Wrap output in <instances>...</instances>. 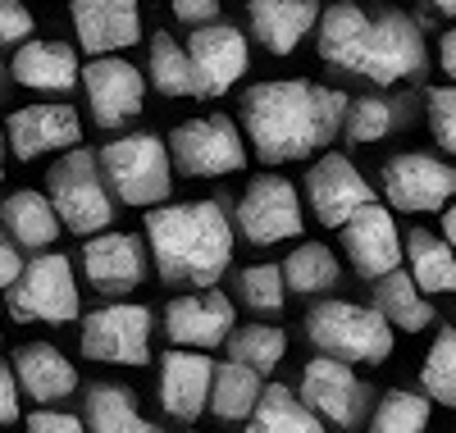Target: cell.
Here are the masks:
<instances>
[{
    "instance_id": "1",
    "label": "cell",
    "mask_w": 456,
    "mask_h": 433,
    "mask_svg": "<svg viewBox=\"0 0 456 433\" xmlns=\"http://www.w3.org/2000/svg\"><path fill=\"white\" fill-rule=\"evenodd\" d=\"M347 96L338 87L301 83V78H274L256 83L242 96V133L260 165L306 160L311 151L329 146L333 133L347 124Z\"/></svg>"
},
{
    "instance_id": "2",
    "label": "cell",
    "mask_w": 456,
    "mask_h": 433,
    "mask_svg": "<svg viewBox=\"0 0 456 433\" xmlns=\"http://www.w3.org/2000/svg\"><path fill=\"white\" fill-rule=\"evenodd\" d=\"M146 242L156 274L174 288H215L233 260V224L215 201L151 206Z\"/></svg>"
},
{
    "instance_id": "3",
    "label": "cell",
    "mask_w": 456,
    "mask_h": 433,
    "mask_svg": "<svg viewBox=\"0 0 456 433\" xmlns=\"http://www.w3.org/2000/svg\"><path fill=\"white\" fill-rule=\"evenodd\" d=\"M306 342L324 356L352 365H384L393 356V320L379 306H356L342 297H324L306 310Z\"/></svg>"
},
{
    "instance_id": "4",
    "label": "cell",
    "mask_w": 456,
    "mask_h": 433,
    "mask_svg": "<svg viewBox=\"0 0 456 433\" xmlns=\"http://www.w3.org/2000/svg\"><path fill=\"white\" fill-rule=\"evenodd\" d=\"M101 169H105L110 192L137 210L160 206L174 192V155L151 133H128V137H114L110 146H101Z\"/></svg>"
},
{
    "instance_id": "5",
    "label": "cell",
    "mask_w": 456,
    "mask_h": 433,
    "mask_svg": "<svg viewBox=\"0 0 456 433\" xmlns=\"http://www.w3.org/2000/svg\"><path fill=\"white\" fill-rule=\"evenodd\" d=\"M46 196L55 201L69 233L92 238V233L114 224L110 183H105V169H101V155H92V151H64L46 169Z\"/></svg>"
},
{
    "instance_id": "6",
    "label": "cell",
    "mask_w": 456,
    "mask_h": 433,
    "mask_svg": "<svg viewBox=\"0 0 456 433\" xmlns=\"http://www.w3.org/2000/svg\"><path fill=\"white\" fill-rule=\"evenodd\" d=\"M5 310L19 324H69L78 320V283L73 265L60 251H37L23 260V274L5 288Z\"/></svg>"
},
{
    "instance_id": "7",
    "label": "cell",
    "mask_w": 456,
    "mask_h": 433,
    "mask_svg": "<svg viewBox=\"0 0 456 433\" xmlns=\"http://www.w3.org/2000/svg\"><path fill=\"white\" fill-rule=\"evenodd\" d=\"M425 60L429 55H425V42H420V28H415L402 10H384V14L370 19L347 73L365 78V83H379V87H393L402 78L425 73Z\"/></svg>"
},
{
    "instance_id": "8",
    "label": "cell",
    "mask_w": 456,
    "mask_h": 433,
    "mask_svg": "<svg viewBox=\"0 0 456 433\" xmlns=\"http://www.w3.org/2000/svg\"><path fill=\"white\" fill-rule=\"evenodd\" d=\"M169 155L187 178H228L247 169V133L228 114H201L169 133Z\"/></svg>"
},
{
    "instance_id": "9",
    "label": "cell",
    "mask_w": 456,
    "mask_h": 433,
    "mask_svg": "<svg viewBox=\"0 0 456 433\" xmlns=\"http://www.w3.org/2000/svg\"><path fill=\"white\" fill-rule=\"evenodd\" d=\"M301 196L297 183H288L283 174H260L247 183L242 201H238V233L251 247H274V242H292L301 238Z\"/></svg>"
},
{
    "instance_id": "10",
    "label": "cell",
    "mask_w": 456,
    "mask_h": 433,
    "mask_svg": "<svg viewBox=\"0 0 456 433\" xmlns=\"http://www.w3.org/2000/svg\"><path fill=\"white\" fill-rule=\"evenodd\" d=\"M384 201L402 215H434L456 201V165L425 151H402L384 165Z\"/></svg>"
},
{
    "instance_id": "11",
    "label": "cell",
    "mask_w": 456,
    "mask_h": 433,
    "mask_svg": "<svg viewBox=\"0 0 456 433\" xmlns=\"http://www.w3.org/2000/svg\"><path fill=\"white\" fill-rule=\"evenodd\" d=\"M83 356L101 365H146L151 361V310L110 301L83 320Z\"/></svg>"
},
{
    "instance_id": "12",
    "label": "cell",
    "mask_w": 456,
    "mask_h": 433,
    "mask_svg": "<svg viewBox=\"0 0 456 433\" xmlns=\"http://www.w3.org/2000/svg\"><path fill=\"white\" fill-rule=\"evenodd\" d=\"M338 233H342V256H347L352 269L361 274V279H370V283L384 279V274H393V269H402V260H406V238L397 233L393 210L379 201V196L370 206H361Z\"/></svg>"
},
{
    "instance_id": "13",
    "label": "cell",
    "mask_w": 456,
    "mask_h": 433,
    "mask_svg": "<svg viewBox=\"0 0 456 433\" xmlns=\"http://www.w3.org/2000/svg\"><path fill=\"white\" fill-rule=\"evenodd\" d=\"M83 92H87V110H92V124L114 133L133 124L142 105H146V78L119 60V55H92V64L83 69Z\"/></svg>"
},
{
    "instance_id": "14",
    "label": "cell",
    "mask_w": 456,
    "mask_h": 433,
    "mask_svg": "<svg viewBox=\"0 0 456 433\" xmlns=\"http://www.w3.org/2000/svg\"><path fill=\"white\" fill-rule=\"evenodd\" d=\"M301 397H306L324 424L333 429H356L365 420V406H370V388L356 379L352 361H338V356H311L301 365Z\"/></svg>"
},
{
    "instance_id": "15",
    "label": "cell",
    "mask_w": 456,
    "mask_h": 433,
    "mask_svg": "<svg viewBox=\"0 0 456 433\" xmlns=\"http://www.w3.org/2000/svg\"><path fill=\"white\" fill-rule=\"evenodd\" d=\"M187 55H192V73H197V96L201 101H219L224 92L238 87V78L251 64L247 37L228 23H201L187 37Z\"/></svg>"
},
{
    "instance_id": "16",
    "label": "cell",
    "mask_w": 456,
    "mask_h": 433,
    "mask_svg": "<svg viewBox=\"0 0 456 433\" xmlns=\"http://www.w3.org/2000/svg\"><path fill=\"white\" fill-rule=\"evenodd\" d=\"M306 201H311V215L324 228H342L361 206L374 201V187L365 183V174L347 160V155L329 151L306 169Z\"/></svg>"
},
{
    "instance_id": "17",
    "label": "cell",
    "mask_w": 456,
    "mask_h": 433,
    "mask_svg": "<svg viewBox=\"0 0 456 433\" xmlns=\"http://www.w3.org/2000/svg\"><path fill=\"white\" fill-rule=\"evenodd\" d=\"M210 388H215V361L201 347H174L160 356V406L169 420L192 424L201 411H210Z\"/></svg>"
},
{
    "instance_id": "18",
    "label": "cell",
    "mask_w": 456,
    "mask_h": 433,
    "mask_svg": "<svg viewBox=\"0 0 456 433\" xmlns=\"http://www.w3.org/2000/svg\"><path fill=\"white\" fill-rule=\"evenodd\" d=\"M238 324L233 297H224L219 288H197L192 297H174L165 306V338L174 347H219Z\"/></svg>"
},
{
    "instance_id": "19",
    "label": "cell",
    "mask_w": 456,
    "mask_h": 433,
    "mask_svg": "<svg viewBox=\"0 0 456 433\" xmlns=\"http://www.w3.org/2000/svg\"><path fill=\"white\" fill-rule=\"evenodd\" d=\"M83 274L101 297H124L146 279V247L133 233H92L83 242Z\"/></svg>"
},
{
    "instance_id": "20",
    "label": "cell",
    "mask_w": 456,
    "mask_h": 433,
    "mask_svg": "<svg viewBox=\"0 0 456 433\" xmlns=\"http://www.w3.org/2000/svg\"><path fill=\"white\" fill-rule=\"evenodd\" d=\"M73 37L87 55H114L142 42V5L137 0H69Z\"/></svg>"
},
{
    "instance_id": "21",
    "label": "cell",
    "mask_w": 456,
    "mask_h": 433,
    "mask_svg": "<svg viewBox=\"0 0 456 433\" xmlns=\"http://www.w3.org/2000/svg\"><path fill=\"white\" fill-rule=\"evenodd\" d=\"M5 137L19 160H37L46 151H64L83 142V119L73 105H23L5 119Z\"/></svg>"
},
{
    "instance_id": "22",
    "label": "cell",
    "mask_w": 456,
    "mask_h": 433,
    "mask_svg": "<svg viewBox=\"0 0 456 433\" xmlns=\"http://www.w3.org/2000/svg\"><path fill=\"white\" fill-rule=\"evenodd\" d=\"M14 83L28 87V92H73V83H83V64H78V51L69 42H23L14 51Z\"/></svg>"
},
{
    "instance_id": "23",
    "label": "cell",
    "mask_w": 456,
    "mask_h": 433,
    "mask_svg": "<svg viewBox=\"0 0 456 433\" xmlns=\"http://www.w3.org/2000/svg\"><path fill=\"white\" fill-rule=\"evenodd\" d=\"M247 14H251L256 42L270 55L288 60L301 37L320 23V0H251Z\"/></svg>"
},
{
    "instance_id": "24",
    "label": "cell",
    "mask_w": 456,
    "mask_h": 433,
    "mask_svg": "<svg viewBox=\"0 0 456 433\" xmlns=\"http://www.w3.org/2000/svg\"><path fill=\"white\" fill-rule=\"evenodd\" d=\"M14 374H19V388L37 406H51V402H64L73 388H78V370L64 351H55L51 342H28L14 351Z\"/></svg>"
},
{
    "instance_id": "25",
    "label": "cell",
    "mask_w": 456,
    "mask_h": 433,
    "mask_svg": "<svg viewBox=\"0 0 456 433\" xmlns=\"http://www.w3.org/2000/svg\"><path fill=\"white\" fill-rule=\"evenodd\" d=\"M0 224H5V233L28 251H46L55 242V233L64 228L55 201L42 192H10L5 201H0Z\"/></svg>"
},
{
    "instance_id": "26",
    "label": "cell",
    "mask_w": 456,
    "mask_h": 433,
    "mask_svg": "<svg viewBox=\"0 0 456 433\" xmlns=\"http://www.w3.org/2000/svg\"><path fill=\"white\" fill-rule=\"evenodd\" d=\"M374 306L393 320L402 333H420L434 324V306L425 301V288L411 279V269H393L384 279H374Z\"/></svg>"
},
{
    "instance_id": "27",
    "label": "cell",
    "mask_w": 456,
    "mask_h": 433,
    "mask_svg": "<svg viewBox=\"0 0 456 433\" xmlns=\"http://www.w3.org/2000/svg\"><path fill=\"white\" fill-rule=\"evenodd\" d=\"M365 28H370V14L361 5H329L320 14V23H315V51H320V60L329 69H338V73H347Z\"/></svg>"
},
{
    "instance_id": "28",
    "label": "cell",
    "mask_w": 456,
    "mask_h": 433,
    "mask_svg": "<svg viewBox=\"0 0 456 433\" xmlns=\"http://www.w3.org/2000/svg\"><path fill=\"white\" fill-rule=\"evenodd\" d=\"M247 424L260 429V433H283V429L288 433H315L324 424V415L301 397V392H292L288 383H270L260 392V402H256Z\"/></svg>"
},
{
    "instance_id": "29",
    "label": "cell",
    "mask_w": 456,
    "mask_h": 433,
    "mask_svg": "<svg viewBox=\"0 0 456 433\" xmlns=\"http://www.w3.org/2000/svg\"><path fill=\"white\" fill-rule=\"evenodd\" d=\"M406 265H411V279L429 297L456 292V247L447 238H434L425 228H411L406 233Z\"/></svg>"
},
{
    "instance_id": "30",
    "label": "cell",
    "mask_w": 456,
    "mask_h": 433,
    "mask_svg": "<svg viewBox=\"0 0 456 433\" xmlns=\"http://www.w3.org/2000/svg\"><path fill=\"white\" fill-rule=\"evenodd\" d=\"M260 392H265L260 370H251V365H242V361L228 356V365H215L210 411H215L219 420H228V424H247L251 411H256V402H260Z\"/></svg>"
},
{
    "instance_id": "31",
    "label": "cell",
    "mask_w": 456,
    "mask_h": 433,
    "mask_svg": "<svg viewBox=\"0 0 456 433\" xmlns=\"http://www.w3.org/2000/svg\"><path fill=\"white\" fill-rule=\"evenodd\" d=\"M83 420L96 433H151V420H142L137 397L124 383H92L83 397Z\"/></svg>"
},
{
    "instance_id": "32",
    "label": "cell",
    "mask_w": 456,
    "mask_h": 433,
    "mask_svg": "<svg viewBox=\"0 0 456 433\" xmlns=\"http://www.w3.org/2000/svg\"><path fill=\"white\" fill-rule=\"evenodd\" d=\"M146 73H151V87L169 101H183V96H197V73H192V55L187 46H178L174 32H156L151 37V60H146Z\"/></svg>"
},
{
    "instance_id": "33",
    "label": "cell",
    "mask_w": 456,
    "mask_h": 433,
    "mask_svg": "<svg viewBox=\"0 0 456 433\" xmlns=\"http://www.w3.org/2000/svg\"><path fill=\"white\" fill-rule=\"evenodd\" d=\"M283 279H288V292H297V297H324V292L338 288L342 265H338L333 247H324V242H301V247L283 260Z\"/></svg>"
},
{
    "instance_id": "34",
    "label": "cell",
    "mask_w": 456,
    "mask_h": 433,
    "mask_svg": "<svg viewBox=\"0 0 456 433\" xmlns=\"http://www.w3.org/2000/svg\"><path fill=\"white\" fill-rule=\"evenodd\" d=\"M228 347V356L260 370V374H270L283 356H288V333L274 329V324H233V333L224 338Z\"/></svg>"
},
{
    "instance_id": "35",
    "label": "cell",
    "mask_w": 456,
    "mask_h": 433,
    "mask_svg": "<svg viewBox=\"0 0 456 433\" xmlns=\"http://www.w3.org/2000/svg\"><path fill=\"white\" fill-rule=\"evenodd\" d=\"M429 392H406V388H393L384 392V402L374 406L370 415V429L379 433H420L429 429Z\"/></svg>"
},
{
    "instance_id": "36",
    "label": "cell",
    "mask_w": 456,
    "mask_h": 433,
    "mask_svg": "<svg viewBox=\"0 0 456 433\" xmlns=\"http://www.w3.org/2000/svg\"><path fill=\"white\" fill-rule=\"evenodd\" d=\"M402 101H384V96H361V101H352L347 105V137L356 142V146H370V142H384L397 124H402Z\"/></svg>"
},
{
    "instance_id": "37",
    "label": "cell",
    "mask_w": 456,
    "mask_h": 433,
    "mask_svg": "<svg viewBox=\"0 0 456 433\" xmlns=\"http://www.w3.org/2000/svg\"><path fill=\"white\" fill-rule=\"evenodd\" d=\"M420 383L438 406L456 411V329H443L429 347V356L420 365Z\"/></svg>"
},
{
    "instance_id": "38",
    "label": "cell",
    "mask_w": 456,
    "mask_h": 433,
    "mask_svg": "<svg viewBox=\"0 0 456 433\" xmlns=\"http://www.w3.org/2000/svg\"><path fill=\"white\" fill-rule=\"evenodd\" d=\"M238 301L260 310V315H279L288 301V279L283 265H251L238 274Z\"/></svg>"
},
{
    "instance_id": "39",
    "label": "cell",
    "mask_w": 456,
    "mask_h": 433,
    "mask_svg": "<svg viewBox=\"0 0 456 433\" xmlns=\"http://www.w3.org/2000/svg\"><path fill=\"white\" fill-rule=\"evenodd\" d=\"M429 133L443 151L456 155V83L429 92Z\"/></svg>"
},
{
    "instance_id": "40",
    "label": "cell",
    "mask_w": 456,
    "mask_h": 433,
    "mask_svg": "<svg viewBox=\"0 0 456 433\" xmlns=\"http://www.w3.org/2000/svg\"><path fill=\"white\" fill-rule=\"evenodd\" d=\"M32 37V14L19 0H0V46H19Z\"/></svg>"
},
{
    "instance_id": "41",
    "label": "cell",
    "mask_w": 456,
    "mask_h": 433,
    "mask_svg": "<svg viewBox=\"0 0 456 433\" xmlns=\"http://www.w3.org/2000/svg\"><path fill=\"white\" fill-rule=\"evenodd\" d=\"M83 424H87L83 415H64V411H32L28 415L32 433H78Z\"/></svg>"
},
{
    "instance_id": "42",
    "label": "cell",
    "mask_w": 456,
    "mask_h": 433,
    "mask_svg": "<svg viewBox=\"0 0 456 433\" xmlns=\"http://www.w3.org/2000/svg\"><path fill=\"white\" fill-rule=\"evenodd\" d=\"M174 19L187 23V28H201V23H215L219 19V0H174Z\"/></svg>"
},
{
    "instance_id": "43",
    "label": "cell",
    "mask_w": 456,
    "mask_h": 433,
    "mask_svg": "<svg viewBox=\"0 0 456 433\" xmlns=\"http://www.w3.org/2000/svg\"><path fill=\"white\" fill-rule=\"evenodd\" d=\"M19 420V374L14 365H0V424Z\"/></svg>"
},
{
    "instance_id": "44",
    "label": "cell",
    "mask_w": 456,
    "mask_h": 433,
    "mask_svg": "<svg viewBox=\"0 0 456 433\" xmlns=\"http://www.w3.org/2000/svg\"><path fill=\"white\" fill-rule=\"evenodd\" d=\"M23 274V260H19V242L14 238H0V288H10Z\"/></svg>"
},
{
    "instance_id": "45",
    "label": "cell",
    "mask_w": 456,
    "mask_h": 433,
    "mask_svg": "<svg viewBox=\"0 0 456 433\" xmlns=\"http://www.w3.org/2000/svg\"><path fill=\"white\" fill-rule=\"evenodd\" d=\"M438 64H443L447 78H456V28L443 32V42H438Z\"/></svg>"
},
{
    "instance_id": "46",
    "label": "cell",
    "mask_w": 456,
    "mask_h": 433,
    "mask_svg": "<svg viewBox=\"0 0 456 433\" xmlns=\"http://www.w3.org/2000/svg\"><path fill=\"white\" fill-rule=\"evenodd\" d=\"M443 238L456 247V201H447V206H443Z\"/></svg>"
},
{
    "instance_id": "47",
    "label": "cell",
    "mask_w": 456,
    "mask_h": 433,
    "mask_svg": "<svg viewBox=\"0 0 456 433\" xmlns=\"http://www.w3.org/2000/svg\"><path fill=\"white\" fill-rule=\"evenodd\" d=\"M429 10H438V14H456V0H425Z\"/></svg>"
},
{
    "instance_id": "48",
    "label": "cell",
    "mask_w": 456,
    "mask_h": 433,
    "mask_svg": "<svg viewBox=\"0 0 456 433\" xmlns=\"http://www.w3.org/2000/svg\"><path fill=\"white\" fill-rule=\"evenodd\" d=\"M5 142L10 137H5V128H0V178H5Z\"/></svg>"
},
{
    "instance_id": "49",
    "label": "cell",
    "mask_w": 456,
    "mask_h": 433,
    "mask_svg": "<svg viewBox=\"0 0 456 433\" xmlns=\"http://www.w3.org/2000/svg\"><path fill=\"white\" fill-rule=\"evenodd\" d=\"M0 233H5V224H0Z\"/></svg>"
}]
</instances>
